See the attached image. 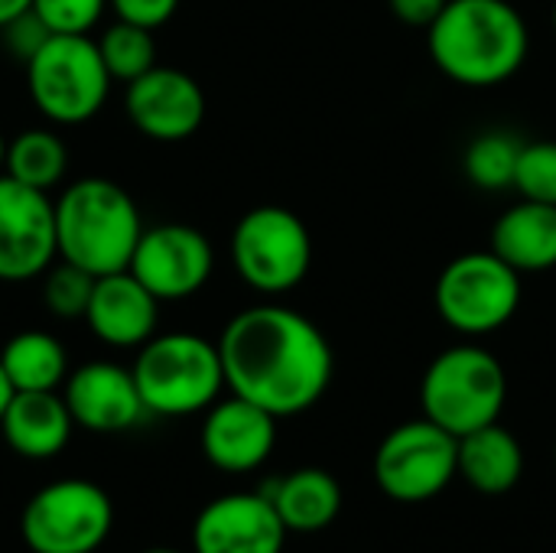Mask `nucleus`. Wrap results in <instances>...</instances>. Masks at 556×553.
<instances>
[{
  "label": "nucleus",
  "instance_id": "obj_1",
  "mask_svg": "<svg viewBox=\"0 0 556 553\" xmlns=\"http://www.w3.org/2000/svg\"><path fill=\"white\" fill-rule=\"evenodd\" d=\"M218 355L225 388L267 414L296 417L309 411L332 381V345L323 329L277 303L248 306L222 329Z\"/></svg>",
  "mask_w": 556,
  "mask_h": 553
},
{
  "label": "nucleus",
  "instance_id": "obj_2",
  "mask_svg": "<svg viewBox=\"0 0 556 553\" xmlns=\"http://www.w3.org/2000/svg\"><path fill=\"white\" fill-rule=\"evenodd\" d=\"M437 68L466 88H495L528 59L531 36L508 0H450L427 29Z\"/></svg>",
  "mask_w": 556,
  "mask_h": 553
},
{
  "label": "nucleus",
  "instance_id": "obj_3",
  "mask_svg": "<svg viewBox=\"0 0 556 553\" xmlns=\"http://www.w3.org/2000/svg\"><path fill=\"white\" fill-rule=\"evenodd\" d=\"M143 235L137 202L124 186L101 176L75 179L55 199V248L94 277L127 271Z\"/></svg>",
  "mask_w": 556,
  "mask_h": 553
},
{
  "label": "nucleus",
  "instance_id": "obj_4",
  "mask_svg": "<svg viewBox=\"0 0 556 553\" xmlns=\"http://www.w3.org/2000/svg\"><path fill=\"white\" fill-rule=\"evenodd\" d=\"M130 372L147 414L156 417L202 414L225 388L218 342H208L195 332L153 336L140 345Z\"/></svg>",
  "mask_w": 556,
  "mask_h": 553
},
{
  "label": "nucleus",
  "instance_id": "obj_5",
  "mask_svg": "<svg viewBox=\"0 0 556 553\" xmlns=\"http://www.w3.org/2000/svg\"><path fill=\"white\" fill-rule=\"evenodd\" d=\"M508 401L505 365L482 345H453L440 352L420 381L424 417L456 440L502 417Z\"/></svg>",
  "mask_w": 556,
  "mask_h": 553
},
{
  "label": "nucleus",
  "instance_id": "obj_6",
  "mask_svg": "<svg viewBox=\"0 0 556 553\" xmlns=\"http://www.w3.org/2000/svg\"><path fill=\"white\" fill-rule=\"evenodd\" d=\"M111 72L91 36L52 33L26 62V88L39 114L52 124L72 127L91 121L108 95Z\"/></svg>",
  "mask_w": 556,
  "mask_h": 553
},
{
  "label": "nucleus",
  "instance_id": "obj_7",
  "mask_svg": "<svg viewBox=\"0 0 556 553\" xmlns=\"http://www.w3.org/2000/svg\"><path fill=\"white\" fill-rule=\"evenodd\" d=\"M231 264L251 290L264 297L290 293L313 264L309 228L283 205H257L231 231Z\"/></svg>",
  "mask_w": 556,
  "mask_h": 553
},
{
  "label": "nucleus",
  "instance_id": "obj_8",
  "mask_svg": "<svg viewBox=\"0 0 556 553\" xmlns=\"http://www.w3.org/2000/svg\"><path fill=\"white\" fill-rule=\"evenodd\" d=\"M433 300L450 329L489 336L515 319L521 306V274L495 251H469L443 267Z\"/></svg>",
  "mask_w": 556,
  "mask_h": 553
},
{
  "label": "nucleus",
  "instance_id": "obj_9",
  "mask_svg": "<svg viewBox=\"0 0 556 553\" xmlns=\"http://www.w3.org/2000/svg\"><path fill=\"white\" fill-rule=\"evenodd\" d=\"M114 528V505L91 479L42 486L20 515L23 544L33 553H94Z\"/></svg>",
  "mask_w": 556,
  "mask_h": 553
},
{
  "label": "nucleus",
  "instance_id": "obj_10",
  "mask_svg": "<svg viewBox=\"0 0 556 553\" xmlns=\"http://www.w3.org/2000/svg\"><path fill=\"white\" fill-rule=\"evenodd\" d=\"M459 440L433 420L394 427L375 453V482L394 502H430L459 476Z\"/></svg>",
  "mask_w": 556,
  "mask_h": 553
},
{
  "label": "nucleus",
  "instance_id": "obj_11",
  "mask_svg": "<svg viewBox=\"0 0 556 553\" xmlns=\"http://www.w3.org/2000/svg\"><path fill=\"white\" fill-rule=\"evenodd\" d=\"M55 257V202L49 192L0 173V280L42 277Z\"/></svg>",
  "mask_w": 556,
  "mask_h": 553
},
{
  "label": "nucleus",
  "instance_id": "obj_12",
  "mask_svg": "<svg viewBox=\"0 0 556 553\" xmlns=\"http://www.w3.org/2000/svg\"><path fill=\"white\" fill-rule=\"evenodd\" d=\"M127 271L160 303L189 300L208 284L215 271V251L199 228L169 222V225L143 228Z\"/></svg>",
  "mask_w": 556,
  "mask_h": 553
},
{
  "label": "nucleus",
  "instance_id": "obj_13",
  "mask_svg": "<svg viewBox=\"0 0 556 553\" xmlns=\"http://www.w3.org/2000/svg\"><path fill=\"white\" fill-rule=\"evenodd\" d=\"M124 111L143 137L156 143H179L202 127L205 91L189 72L153 65L127 85Z\"/></svg>",
  "mask_w": 556,
  "mask_h": 553
},
{
  "label": "nucleus",
  "instance_id": "obj_14",
  "mask_svg": "<svg viewBox=\"0 0 556 553\" xmlns=\"http://www.w3.org/2000/svg\"><path fill=\"white\" fill-rule=\"evenodd\" d=\"M287 525L264 492H231L192 521V553H283Z\"/></svg>",
  "mask_w": 556,
  "mask_h": 553
},
{
  "label": "nucleus",
  "instance_id": "obj_15",
  "mask_svg": "<svg viewBox=\"0 0 556 553\" xmlns=\"http://www.w3.org/2000/svg\"><path fill=\"white\" fill-rule=\"evenodd\" d=\"M202 453L205 460L231 476L261 469L277 447V417L264 407L231 394L215 401L202 420Z\"/></svg>",
  "mask_w": 556,
  "mask_h": 553
},
{
  "label": "nucleus",
  "instance_id": "obj_16",
  "mask_svg": "<svg viewBox=\"0 0 556 553\" xmlns=\"http://www.w3.org/2000/svg\"><path fill=\"white\" fill-rule=\"evenodd\" d=\"M62 398L75 427L91 433H124L147 417L134 372L114 362H88L65 378Z\"/></svg>",
  "mask_w": 556,
  "mask_h": 553
},
{
  "label": "nucleus",
  "instance_id": "obj_17",
  "mask_svg": "<svg viewBox=\"0 0 556 553\" xmlns=\"http://www.w3.org/2000/svg\"><path fill=\"white\" fill-rule=\"evenodd\" d=\"M85 323L111 349H140L156 336L160 300L130 271L104 274L94 280Z\"/></svg>",
  "mask_w": 556,
  "mask_h": 553
},
{
  "label": "nucleus",
  "instance_id": "obj_18",
  "mask_svg": "<svg viewBox=\"0 0 556 553\" xmlns=\"http://www.w3.org/2000/svg\"><path fill=\"white\" fill-rule=\"evenodd\" d=\"M75 420L68 404L55 391H13L3 417L0 433L7 447L23 460H52L72 440Z\"/></svg>",
  "mask_w": 556,
  "mask_h": 553
},
{
  "label": "nucleus",
  "instance_id": "obj_19",
  "mask_svg": "<svg viewBox=\"0 0 556 553\" xmlns=\"http://www.w3.org/2000/svg\"><path fill=\"white\" fill-rule=\"evenodd\" d=\"M492 251L518 274L556 267V205L521 199L492 228Z\"/></svg>",
  "mask_w": 556,
  "mask_h": 553
},
{
  "label": "nucleus",
  "instance_id": "obj_20",
  "mask_svg": "<svg viewBox=\"0 0 556 553\" xmlns=\"http://www.w3.org/2000/svg\"><path fill=\"white\" fill-rule=\"evenodd\" d=\"M456 473L479 495H505L525 476V450L511 430L498 420L459 437V466Z\"/></svg>",
  "mask_w": 556,
  "mask_h": 553
},
{
  "label": "nucleus",
  "instance_id": "obj_21",
  "mask_svg": "<svg viewBox=\"0 0 556 553\" xmlns=\"http://www.w3.org/2000/svg\"><path fill=\"white\" fill-rule=\"evenodd\" d=\"M264 495L274 502L287 531L313 535L329 528L342 512V486L326 469H296L277 482H267Z\"/></svg>",
  "mask_w": 556,
  "mask_h": 553
},
{
  "label": "nucleus",
  "instance_id": "obj_22",
  "mask_svg": "<svg viewBox=\"0 0 556 553\" xmlns=\"http://www.w3.org/2000/svg\"><path fill=\"white\" fill-rule=\"evenodd\" d=\"M0 365L13 391H55L68 378V355L62 342L42 329H26L7 339Z\"/></svg>",
  "mask_w": 556,
  "mask_h": 553
},
{
  "label": "nucleus",
  "instance_id": "obj_23",
  "mask_svg": "<svg viewBox=\"0 0 556 553\" xmlns=\"http://www.w3.org/2000/svg\"><path fill=\"white\" fill-rule=\"evenodd\" d=\"M68 169V150L59 134L46 127H29L7 140V163L3 173L23 186L52 192Z\"/></svg>",
  "mask_w": 556,
  "mask_h": 553
},
{
  "label": "nucleus",
  "instance_id": "obj_24",
  "mask_svg": "<svg viewBox=\"0 0 556 553\" xmlns=\"http://www.w3.org/2000/svg\"><path fill=\"white\" fill-rule=\"evenodd\" d=\"M101 59L111 72L114 81L130 85L134 78H140L143 72H150L156 65V39L153 29H143L137 23L117 20L114 26L104 29V36L98 39Z\"/></svg>",
  "mask_w": 556,
  "mask_h": 553
},
{
  "label": "nucleus",
  "instance_id": "obj_25",
  "mask_svg": "<svg viewBox=\"0 0 556 553\" xmlns=\"http://www.w3.org/2000/svg\"><path fill=\"white\" fill-rule=\"evenodd\" d=\"M518 156H521V143L515 137H508L505 130H489L469 143L463 166L472 186L485 192H498L505 186H515Z\"/></svg>",
  "mask_w": 556,
  "mask_h": 553
},
{
  "label": "nucleus",
  "instance_id": "obj_26",
  "mask_svg": "<svg viewBox=\"0 0 556 553\" xmlns=\"http://www.w3.org/2000/svg\"><path fill=\"white\" fill-rule=\"evenodd\" d=\"M94 280H98L94 274H88L68 261H59L42 274V306L55 319H85Z\"/></svg>",
  "mask_w": 556,
  "mask_h": 553
},
{
  "label": "nucleus",
  "instance_id": "obj_27",
  "mask_svg": "<svg viewBox=\"0 0 556 553\" xmlns=\"http://www.w3.org/2000/svg\"><path fill=\"white\" fill-rule=\"evenodd\" d=\"M515 189L521 192V199L556 205V140L521 143Z\"/></svg>",
  "mask_w": 556,
  "mask_h": 553
},
{
  "label": "nucleus",
  "instance_id": "obj_28",
  "mask_svg": "<svg viewBox=\"0 0 556 553\" xmlns=\"http://www.w3.org/2000/svg\"><path fill=\"white\" fill-rule=\"evenodd\" d=\"M108 0H33L36 16L49 26V33L88 36L98 23Z\"/></svg>",
  "mask_w": 556,
  "mask_h": 553
},
{
  "label": "nucleus",
  "instance_id": "obj_29",
  "mask_svg": "<svg viewBox=\"0 0 556 553\" xmlns=\"http://www.w3.org/2000/svg\"><path fill=\"white\" fill-rule=\"evenodd\" d=\"M0 36H3L7 52H10L16 62H23V65H26L52 33H49V26L36 16V10L29 7L26 13H20L16 20H10V23L0 29Z\"/></svg>",
  "mask_w": 556,
  "mask_h": 553
},
{
  "label": "nucleus",
  "instance_id": "obj_30",
  "mask_svg": "<svg viewBox=\"0 0 556 553\" xmlns=\"http://www.w3.org/2000/svg\"><path fill=\"white\" fill-rule=\"evenodd\" d=\"M117 20L137 23L143 29H160L179 10V0H108Z\"/></svg>",
  "mask_w": 556,
  "mask_h": 553
},
{
  "label": "nucleus",
  "instance_id": "obj_31",
  "mask_svg": "<svg viewBox=\"0 0 556 553\" xmlns=\"http://www.w3.org/2000/svg\"><path fill=\"white\" fill-rule=\"evenodd\" d=\"M446 3L450 0H388L391 13L397 20H404L410 26H424V29H430V23L443 13Z\"/></svg>",
  "mask_w": 556,
  "mask_h": 553
},
{
  "label": "nucleus",
  "instance_id": "obj_32",
  "mask_svg": "<svg viewBox=\"0 0 556 553\" xmlns=\"http://www.w3.org/2000/svg\"><path fill=\"white\" fill-rule=\"evenodd\" d=\"M33 7V0H0V29L10 23V20H16L20 13H26Z\"/></svg>",
  "mask_w": 556,
  "mask_h": 553
},
{
  "label": "nucleus",
  "instance_id": "obj_33",
  "mask_svg": "<svg viewBox=\"0 0 556 553\" xmlns=\"http://www.w3.org/2000/svg\"><path fill=\"white\" fill-rule=\"evenodd\" d=\"M10 398H13V385H10V378H7V372L0 365V417H3V411L10 404Z\"/></svg>",
  "mask_w": 556,
  "mask_h": 553
},
{
  "label": "nucleus",
  "instance_id": "obj_34",
  "mask_svg": "<svg viewBox=\"0 0 556 553\" xmlns=\"http://www.w3.org/2000/svg\"><path fill=\"white\" fill-rule=\"evenodd\" d=\"M3 163H7V137L0 130V173H3Z\"/></svg>",
  "mask_w": 556,
  "mask_h": 553
},
{
  "label": "nucleus",
  "instance_id": "obj_35",
  "mask_svg": "<svg viewBox=\"0 0 556 553\" xmlns=\"http://www.w3.org/2000/svg\"><path fill=\"white\" fill-rule=\"evenodd\" d=\"M143 553H182V551H173V548H150V551Z\"/></svg>",
  "mask_w": 556,
  "mask_h": 553
},
{
  "label": "nucleus",
  "instance_id": "obj_36",
  "mask_svg": "<svg viewBox=\"0 0 556 553\" xmlns=\"http://www.w3.org/2000/svg\"><path fill=\"white\" fill-rule=\"evenodd\" d=\"M554 29H556V3H554Z\"/></svg>",
  "mask_w": 556,
  "mask_h": 553
},
{
  "label": "nucleus",
  "instance_id": "obj_37",
  "mask_svg": "<svg viewBox=\"0 0 556 553\" xmlns=\"http://www.w3.org/2000/svg\"><path fill=\"white\" fill-rule=\"evenodd\" d=\"M554 460H556V443H554Z\"/></svg>",
  "mask_w": 556,
  "mask_h": 553
}]
</instances>
